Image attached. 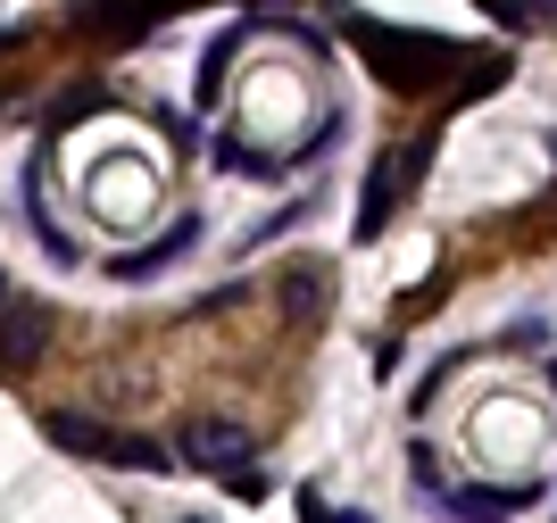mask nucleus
Here are the masks:
<instances>
[{"label":"nucleus","instance_id":"f257e3e1","mask_svg":"<svg viewBox=\"0 0 557 523\" xmlns=\"http://www.w3.org/2000/svg\"><path fill=\"white\" fill-rule=\"evenodd\" d=\"M42 433L75 457H100V465H125V474H166L175 457L159 440H134V433H109V424H84V415H42Z\"/></svg>","mask_w":557,"mask_h":523},{"label":"nucleus","instance_id":"f03ea898","mask_svg":"<svg viewBox=\"0 0 557 523\" xmlns=\"http://www.w3.org/2000/svg\"><path fill=\"white\" fill-rule=\"evenodd\" d=\"M184 457H191V465H209L216 482L250 474V440L233 433V424H216V415H200V424H184Z\"/></svg>","mask_w":557,"mask_h":523},{"label":"nucleus","instance_id":"7ed1b4c3","mask_svg":"<svg viewBox=\"0 0 557 523\" xmlns=\"http://www.w3.org/2000/svg\"><path fill=\"white\" fill-rule=\"evenodd\" d=\"M533 499H541L533 482H499V490H491V482H474V490H442V507H449L458 523H508V515H524Z\"/></svg>","mask_w":557,"mask_h":523},{"label":"nucleus","instance_id":"20e7f679","mask_svg":"<svg viewBox=\"0 0 557 523\" xmlns=\"http://www.w3.org/2000/svg\"><path fill=\"white\" fill-rule=\"evenodd\" d=\"M184 250H200V216H175V225L150 241V250H134V258H109V274L116 283H150V274H166Z\"/></svg>","mask_w":557,"mask_h":523},{"label":"nucleus","instance_id":"39448f33","mask_svg":"<svg viewBox=\"0 0 557 523\" xmlns=\"http://www.w3.org/2000/svg\"><path fill=\"white\" fill-rule=\"evenodd\" d=\"M42 341H50V308L42 299H17V316H9V333H0V365L25 374V358H42Z\"/></svg>","mask_w":557,"mask_h":523},{"label":"nucleus","instance_id":"423d86ee","mask_svg":"<svg viewBox=\"0 0 557 523\" xmlns=\"http://www.w3.org/2000/svg\"><path fill=\"white\" fill-rule=\"evenodd\" d=\"M408 166H417V150H408V159H383V166L367 175V200H358V241L392 225V200H399V183H408Z\"/></svg>","mask_w":557,"mask_h":523},{"label":"nucleus","instance_id":"0eeeda50","mask_svg":"<svg viewBox=\"0 0 557 523\" xmlns=\"http://www.w3.org/2000/svg\"><path fill=\"white\" fill-rule=\"evenodd\" d=\"M25 225H34V241H42V250H50V258H59V266H84V250H75L67 233L50 225V208H42V191H34V200H25Z\"/></svg>","mask_w":557,"mask_h":523},{"label":"nucleus","instance_id":"6e6552de","mask_svg":"<svg viewBox=\"0 0 557 523\" xmlns=\"http://www.w3.org/2000/svg\"><path fill=\"white\" fill-rule=\"evenodd\" d=\"M225 59H242V25L209 42V59H200V100H216V91H225Z\"/></svg>","mask_w":557,"mask_h":523},{"label":"nucleus","instance_id":"1a4fd4ad","mask_svg":"<svg viewBox=\"0 0 557 523\" xmlns=\"http://www.w3.org/2000/svg\"><path fill=\"white\" fill-rule=\"evenodd\" d=\"M499 25H516V34H533V25H549L557 17V0H483Z\"/></svg>","mask_w":557,"mask_h":523},{"label":"nucleus","instance_id":"9d476101","mask_svg":"<svg viewBox=\"0 0 557 523\" xmlns=\"http://www.w3.org/2000/svg\"><path fill=\"white\" fill-rule=\"evenodd\" d=\"M300 523H367V515H342V507H325L317 490H300Z\"/></svg>","mask_w":557,"mask_h":523},{"label":"nucleus","instance_id":"9b49d317","mask_svg":"<svg viewBox=\"0 0 557 523\" xmlns=\"http://www.w3.org/2000/svg\"><path fill=\"white\" fill-rule=\"evenodd\" d=\"M549 374H557V365H549Z\"/></svg>","mask_w":557,"mask_h":523}]
</instances>
